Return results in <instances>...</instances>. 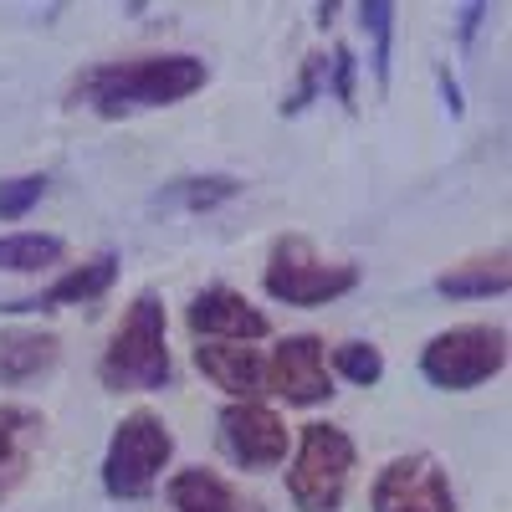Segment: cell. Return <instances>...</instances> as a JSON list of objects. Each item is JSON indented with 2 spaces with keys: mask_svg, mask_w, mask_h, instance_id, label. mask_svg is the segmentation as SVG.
Wrapping results in <instances>:
<instances>
[{
  "mask_svg": "<svg viewBox=\"0 0 512 512\" xmlns=\"http://www.w3.org/2000/svg\"><path fill=\"white\" fill-rule=\"evenodd\" d=\"M62 359V338L41 328H0V384H31Z\"/></svg>",
  "mask_w": 512,
  "mask_h": 512,
  "instance_id": "5bb4252c",
  "label": "cell"
},
{
  "mask_svg": "<svg viewBox=\"0 0 512 512\" xmlns=\"http://www.w3.org/2000/svg\"><path fill=\"white\" fill-rule=\"evenodd\" d=\"M185 323H190V333L200 338V344H256V338L272 333L267 313L256 308L246 292H236V287H205V292H195Z\"/></svg>",
  "mask_w": 512,
  "mask_h": 512,
  "instance_id": "30bf717a",
  "label": "cell"
},
{
  "mask_svg": "<svg viewBox=\"0 0 512 512\" xmlns=\"http://www.w3.org/2000/svg\"><path fill=\"white\" fill-rule=\"evenodd\" d=\"M369 507L374 512H456V492L431 451H410V456H395L374 477Z\"/></svg>",
  "mask_w": 512,
  "mask_h": 512,
  "instance_id": "52a82bcc",
  "label": "cell"
},
{
  "mask_svg": "<svg viewBox=\"0 0 512 512\" xmlns=\"http://www.w3.org/2000/svg\"><path fill=\"white\" fill-rule=\"evenodd\" d=\"M267 390L287 405H323L333 400V379H328V349L313 333H292L272 349V359L262 364Z\"/></svg>",
  "mask_w": 512,
  "mask_h": 512,
  "instance_id": "9c48e42d",
  "label": "cell"
},
{
  "mask_svg": "<svg viewBox=\"0 0 512 512\" xmlns=\"http://www.w3.org/2000/svg\"><path fill=\"white\" fill-rule=\"evenodd\" d=\"M195 369L216 390H226L231 405L262 395V359H256L251 344H195Z\"/></svg>",
  "mask_w": 512,
  "mask_h": 512,
  "instance_id": "7c38bea8",
  "label": "cell"
},
{
  "mask_svg": "<svg viewBox=\"0 0 512 512\" xmlns=\"http://www.w3.org/2000/svg\"><path fill=\"white\" fill-rule=\"evenodd\" d=\"M262 287H267V297H277L287 308H323L333 297L359 287V267L354 262H328V256H318L303 236H282L267 256Z\"/></svg>",
  "mask_w": 512,
  "mask_h": 512,
  "instance_id": "5b68a950",
  "label": "cell"
},
{
  "mask_svg": "<svg viewBox=\"0 0 512 512\" xmlns=\"http://www.w3.org/2000/svg\"><path fill=\"white\" fill-rule=\"evenodd\" d=\"M354 441L344 425H303L297 436V451H292V466H287V497L297 512H338L349 497V477H354Z\"/></svg>",
  "mask_w": 512,
  "mask_h": 512,
  "instance_id": "3957f363",
  "label": "cell"
},
{
  "mask_svg": "<svg viewBox=\"0 0 512 512\" xmlns=\"http://www.w3.org/2000/svg\"><path fill=\"white\" fill-rule=\"evenodd\" d=\"M47 420L31 405H0V497H11L31 466V451L41 446Z\"/></svg>",
  "mask_w": 512,
  "mask_h": 512,
  "instance_id": "4fadbf2b",
  "label": "cell"
},
{
  "mask_svg": "<svg viewBox=\"0 0 512 512\" xmlns=\"http://www.w3.org/2000/svg\"><path fill=\"white\" fill-rule=\"evenodd\" d=\"M333 369L344 374L349 384H379L384 379V354L374 349V344H364V338H344V344L333 349Z\"/></svg>",
  "mask_w": 512,
  "mask_h": 512,
  "instance_id": "ffe728a7",
  "label": "cell"
},
{
  "mask_svg": "<svg viewBox=\"0 0 512 512\" xmlns=\"http://www.w3.org/2000/svg\"><path fill=\"white\" fill-rule=\"evenodd\" d=\"M118 282V251H98L88 256L82 267H67L52 287H41L31 297H11L6 313H52V308H82V303H98V297Z\"/></svg>",
  "mask_w": 512,
  "mask_h": 512,
  "instance_id": "8fae6325",
  "label": "cell"
},
{
  "mask_svg": "<svg viewBox=\"0 0 512 512\" xmlns=\"http://www.w3.org/2000/svg\"><path fill=\"white\" fill-rule=\"evenodd\" d=\"M47 175H16V180H0V221H26L31 210L47 195Z\"/></svg>",
  "mask_w": 512,
  "mask_h": 512,
  "instance_id": "44dd1931",
  "label": "cell"
},
{
  "mask_svg": "<svg viewBox=\"0 0 512 512\" xmlns=\"http://www.w3.org/2000/svg\"><path fill=\"white\" fill-rule=\"evenodd\" d=\"M169 502L175 512H236V492L205 466H185L169 477Z\"/></svg>",
  "mask_w": 512,
  "mask_h": 512,
  "instance_id": "e0dca14e",
  "label": "cell"
},
{
  "mask_svg": "<svg viewBox=\"0 0 512 512\" xmlns=\"http://www.w3.org/2000/svg\"><path fill=\"white\" fill-rule=\"evenodd\" d=\"M241 195V180L236 175H180L169 180L159 195H154V210H185V216H205L226 200Z\"/></svg>",
  "mask_w": 512,
  "mask_h": 512,
  "instance_id": "2e32d148",
  "label": "cell"
},
{
  "mask_svg": "<svg viewBox=\"0 0 512 512\" xmlns=\"http://www.w3.org/2000/svg\"><path fill=\"white\" fill-rule=\"evenodd\" d=\"M210 82V67L190 52H159V57H128V62H98L77 72L72 103L93 108L98 118H128L144 108H175L195 98Z\"/></svg>",
  "mask_w": 512,
  "mask_h": 512,
  "instance_id": "6da1fadb",
  "label": "cell"
},
{
  "mask_svg": "<svg viewBox=\"0 0 512 512\" xmlns=\"http://www.w3.org/2000/svg\"><path fill=\"white\" fill-rule=\"evenodd\" d=\"M221 451L241 472H272L287 461V425L262 400H236L221 410Z\"/></svg>",
  "mask_w": 512,
  "mask_h": 512,
  "instance_id": "ba28073f",
  "label": "cell"
},
{
  "mask_svg": "<svg viewBox=\"0 0 512 512\" xmlns=\"http://www.w3.org/2000/svg\"><path fill=\"white\" fill-rule=\"evenodd\" d=\"M328 88H333V98L344 103V108H354V52H349V47H333V62H328Z\"/></svg>",
  "mask_w": 512,
  "mask_h": 512,
  "instance_id": "603a6c76",
  "label": "cell"
},
{
  "mask_svg": "<svg viewBox=\"0 0 512 512\" xmlns=\"http://www.w3.org/2000/svg\"><path fill=\"white\" fill-rule=\"evenodd\" d=\"M512 287V267H507V251L497 256H477L466 267H451L436 277V292L451 297V303H472V297H502Z\"/></svg>",
  "mask_w": 512,
  "mask_h": 512,
  "instance_id": "9a60e30c",
  "label": "cell"
},
{
  "mask_svg": "<svg viewBox=\"0 0 512 512\" xmlns=\"http://www.w3.org/2000/svg\"><path fill=\"white\" fill-rule=\"evenodd\" d=\"M507 364V333L492 323H456L420 349V374L436 390H477Z\"/></svg>",
  "mask_w": 512,
  "mask_h": 512,
  "instance_id": "8992f818",
  "label": "cell"
},
{
  "mask_svg": "<svg viewBox=\"0 0 512 512\" xmlns=\"http://www.w3.org/2000/svg\"><path fill=\"white\" fill-rule=\"evenodd\" d=\"M169 456H175V436H169V425L154 410L123 415L103 456V492L113 502H144L159 487Z\"/></svg>",
  "mask_w": 512,
  "mask_h": 512,
  "instance_id": "277c9868",
  "label": "cell"
},
{
  "mask_svg": "<svg viewBox=\"0 0 512 512\" xmlns=\"http://www.w3.org/2000/svg\"><path fill=\"white\" fill-rule=\"evenodd\" d=\"M98 379L108 390H169L175 359H169V323L159 292H139L123 308L108 349L98 359Z\"/></svg>",
  "mask_w": 512,
  "mask_h": 512,
  "instance_id": "7a4b0ae2",
  "label": "cell"
},
{
  "mask_svg": "<svg viewBox=\"0 0 512 512\" xmlns=\"http://www.w3.org/2000/svg\"><path fill=\"white\" fill-rule=\"evenodd\" d=\"M62 251H67L62 236H41V231L0 236V272H41V267H57Z\"/></svg>",
  "mask_w": 512,
  "mask_h": 512,
  "instance_id": "ac0fdd59",
  "label": "cell"
},
{
  "mask_svg": "<svg viewBox=\"0 0 512 512\" xmlns=\"http://www.w3.org/2000/svg\"><path fill=\"white\" fill-rule=\"evenodd\" d=\"M359 21H364V31L374 36V57H369V67H374V82L384 88V82H390V36H395V6H390V0H364V6H359Z\"/></svg>",
  "mask_w": 512,
  "mask_h": 512,
  "instance_id": "d6986e66",
  "label": "cell"
},
{
  "mask_svg": "<svg viewBox=\"0 0 512 512\" xmlns=\"http://www.w3.org/2000/svg\"><path fill=\"white\" fill-rule=\"evenodd\" d=\"M436 77H441V98H446V113H451V118H461V88L451 82V72H446V67H441Z\"/></svg>",
  "mask_w": 512,
  "mask_h": 512,
  "instance_id": "cb8c5ba5",
  "label": "cell"
},
{
  "mask_svg": "<svg viewBox=\"0 0 512 512\" xmlns=\"http://www.w3.org/2000/svg\"><path fill=\"white\" fill-rule=\"evenodd\" d=\"M318 93H328V57L308 52L303 67H297V88L282 98V118H297L308 103H318Z\"/></svg>",
  "mask_w": 512,
  "mask_h": 512,
  "instance_id": "7402d4cb",
  "label": "cell"
},
{
  "mask_svg": "<svg viewBox=\"0 0 512 512\" xmlns=\"http://www.w3.org/2000/svg\"><path fill=\"white\" fill-rule=\"evenodd\" d=\"M482 16H487V6H466V11H461V41H472V36H477Z\"/></svg>",
  "mask_w": 512,
  "mask_h": 512,
  "instance_id": "d4e9b609",
  "label": "cell"
}]
</instances>
